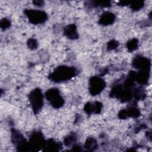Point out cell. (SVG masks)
Listing matches in <instances>:
<instances>
[{"instance_id":"obj_1","label":"cell","mask_w":152,"mask_h":152,"mask_svg":"<svg viewBox=\"0 0 152 152\" xmlns=\"http://www.w3.org/2000/svg\"><path fill=\"white\" fill-rule=\"evenodd\" d=\"M75 74V71L68 66H59L51 75L52 80L56 82L63 81L70 79Z\"/></svg>"},{"instance_id":"obj_13","label":"cell","mask_w":152,"mask_h":152,"mask_svg":"<svg viewBox=\"0 0 152 152\" xmlns=\"http://www.w3.org/2000/svg\"><path fill=\"white\" fill-rule=\"evenodd\" d=\"M36 5H37V6H40V5H42V4L43 3V2L42 1H34L33 2Z\"/></svg>"},{"instance_id":"obj_11","label":"cell","mask_w":152,"mask_h":152,"mask_svg":"<svg viewBox=\"0 0 152 152\" xmlns=\"http://www.w3.org/2000/svg\"><path fill=\"white\" fill-rule=\"evenodd\" d=\"M28 45L30 48H35L37 46V42L34 39H30L28 42Z\"/></svg>"},{"instance_id":"obj_3","label":"cell","mask_w":152,"mask_h":152,"mask_svg":"<svg viewBox=\"0 0 152 152\" xmlns=\"http://www.w3.org/2000/svg\"><path fill=\"white\" fill-rule=\"evenodd\" d=\"M46 97L47 100L54 107H60L64 103L63 99L60 96L58 89L52 88L48 90L46 93Z\"/></svg>"},{"instance_id":"obj_5","label":"cell","mask_w":152,"mask_h":152,"mask_svg":"<svg viewBox=\"0 0 152 152\" xmlns=\"http://www.w3.org/2000/svg\"><path fill=\"white\" fill-rule=\"evenodd\" d=\"M104 87V81L99 77H94L90 80V91L93 96L100 93Z\"/></svg>"},{"instance_id":"obj_10","label":"cell","mask_w":152,"mask_h":152,"mask_svg":"<svg viewBox=\"0 0 152 152\" xmlns=\"http://www.w3.org/2000/svg\"><path fill=\"white\" fill-rule=\"evenodd\" d=\"M144 5V3L142 1H137V2H133L131 4V8L133 10H138L140 8H141Z\"/></svg>"},{"instance_id":"obj_4","label":"cell","mask_w":152,"mask_h":152,"mask_svg":"<svg viewBox=\"0 0 152 152\" xmlns=\"http://www.w3.org/2000/svg\"><path fill=\"white\" fill-rule=\"evenodd\" d=\"M25 13L30 21L33 24L42 23L47 20L46 14L42 11L28 10L25 11Z\"/></svg>"},{"instance_id":"obj_2","label":"cell","mask_w":152,"mask_h":152,"mask_svg":"<svg viewBox=\"0 0 152 152\" xmlns=\"http://www.w3.org/2000/svg\"><path fill=\"white\" fill-rule=\"evenodd\" d=\"M29 99L34 113L39 112L43 104V97L41 90L36 89L32 91L29 95Z\"/></svg>"},{"instance_id":"obj_8","label":"cell","mask_w":152,"mask_h":152,"mask_svg":"<svg viewBox=\"0 0 152 152\" xmlns=\"http://www.w3.org/2000/svg\"><path fill=\"white\" fill-rule=\"evenodd\" d=\"M65 34L70 39H76L77 34L76 32V27L74 25H69L65 28Z\"/></svg>"},{"instance_id":"obj_6","label":"cell","mask_w":152,"mask_h":152,"mask_svg":"<svg viewBox=\"0 0 152 152\" xmlns=\"http://www.w3.org/2000/svg\"><path fill=\"white\" fill-rule=\"evenodd\" d=\"M134 65L135 67L139 69H147L150 67V62L147 58L143 57H138L136 58L134 61Z\"/></svg>"},{"instance_id":"obj_9","label":"cell","mask_w":152,"mask_h":152,"mask_svg":"<svg viewBox=\"0 0 152 152\" xmlns=\"http://www.w3.org/2000/svg\"><path fill=\"white\" fill-rule=\"evenodd\" d=\"M138 45L137 40L135 39H133L131 41H130L129 43H128V48L129 50H134L137 48V46Z\"/></svg>"},{"instance_id":"obj_7","label":"cell","mask_w":152,"mask_h":152,"mask_svg":"<svg viewBox=\"0 0 152 152\" xmlns=\"http://www.w3.org/2000/svg\"><path fill=\"white\" fill-rule=\"evenodd\" d=\"M115 19V15L109 12L103 13L100 18V23L103 25H108L112 24Z\"/></svg>"},{"instance_id":"obj_12","label":"cell","mask_w":152,"mask_h":152,"mask_svg":"<svg viewBox=\"0 0 152 152\" xmlns=\"http://www.w3.org/2000/svg\"><path fill=\"white\" fill-rule=\"evenodd\" d=\"M1 27L3 28H7L10 26V21L7 20H4L1 21Z\"/></svg>"}]
</instances>
